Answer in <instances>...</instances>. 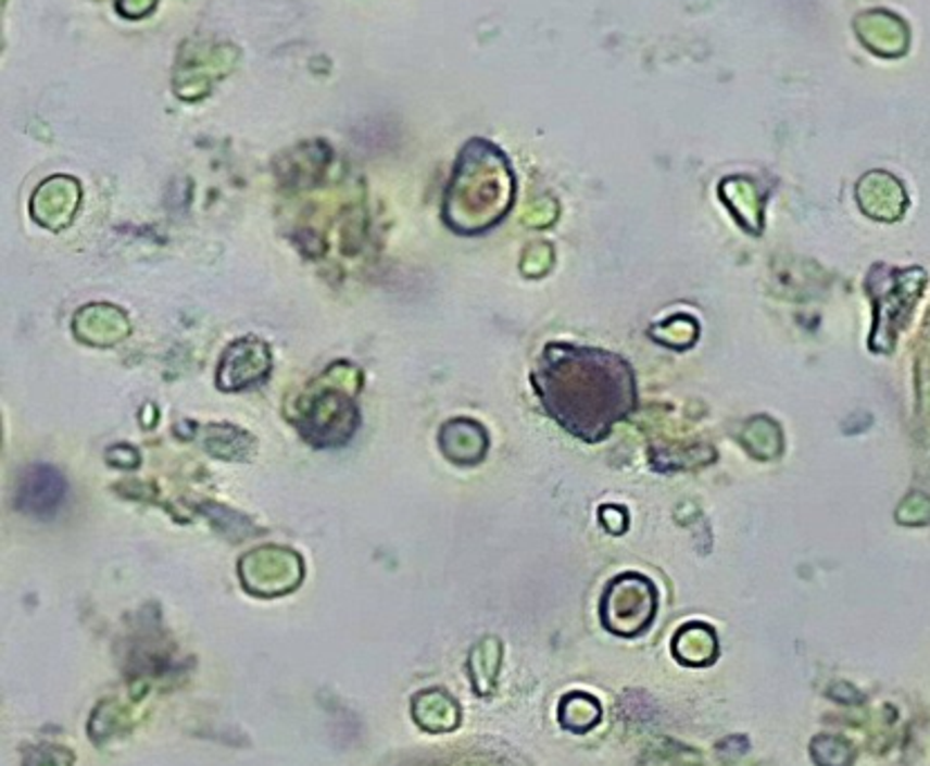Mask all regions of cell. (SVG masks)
<instances>
[{
    "label": "cell",
    "mask_w": 930,
    "mask_h": 766,
    "mask_svg": "<svg viewBox=\"0 0 930 766\" xmlns=\"http://www.w3.org/2000/svg\"><path fill=\"white\" fill-rule=\"evenodd\" d=\"M545 411L579 440L596 442L634 409V375L605 350L548 346L533 375Z\"/></svg>",
    "instance_id": "cell-1"
},
{
    "label": "cell",
    "mask_w": 930,
    "mask_h": 766,
    "mask_svg": "<svg viewBox=\"0 0 930 766\" xmlns=\"http://www.w3.org/2000/svg\"><path fill=\"white\" fill-rule=\"evenodd\" d=\"M657 612V592L653 582L637 574H624L615 578L605 590L601 603V616L605 628L621 635L634 637L646 630Z\"/></svg>",
    "instance_id": "cell-2"
},
{
    "label": "cell",
    "mask_w": 930,
    "mask_h": 766,
    "mask_svg": "<svg viewBox=\"0 0 930 766\" xmlns=\"http://www.w3.org/2000/svg\"><path fill=\"white\" fill-rule=\"evenodd\" d=\"M360 424L350 397L339 390H324L314 394L303 411V432L318 447L343 444Z\"/></svg>",
    "instance_id": "cell-3"
},
{
    "label": "cell",
    "mask_w": 930,
    "mask_h": 766,
    "mask_svg": "<svg viewBox=\"0 0 930 766\" xmlns=\"http://www.w3.org/2000/svg\"><path fill=\"white\" fill-rule=\"evenodd\" d=\"M63 498H65V480L61 473L52 466L37 464L27 468V473L23 476L16 502L25 514L48 518L56 514Z\"/></svg>",
    "instance_id": "cell-4"
},
{
    "label": "cell",
    "mask_w": 930,
    "mask_h": 766,
    "mask_svg": "<svg viewBox=\"0 0 930 766\" xmlns=\"http://www.w3.org/2000/svg\"><path fill=\"white\" fill-rule=\"evenodd\" d=\"M267 348L254 339L238 341L234 348H229L223 363H221V377H218L221 386L223 388H244V386H252V384L261 381L263 375L256 373L254 368H247V361L256 359Z\"/></svg>",
    "instance_id": "cell-5"
},
{
    "label": "cell",
    "mask_w": 930,
    "mask_h": 766,
    "mask_svg": "<svg viewBox=\"0 0 930 766\" xmlns=\"http://www.w3.org/2000/svg\"><path fill=\"white\" fill-rule=\"evenodd\" d=\"M673 652L677 660L687 666H706L715 660V654H718V641H715L711 628L702 624H691L677 632Z\"/></svg>",
    "instance_id": "cell-6"
},
{
    "label": "cell",
    "mask_w": 930,
    "mask_h": 766,
    "mask_svg": "<svg viewBox=\"0 0 930 766\" xmlns=\"http://www.w3.org/2000/svg\"><path fill=\"white\" fill-rule=\"evenodd\" d=\"M558 719L571 733H586L601 719V704L588 692H569L558 704Z\"/></svg>",
    "instance_id": "cell-7"
},
{
    "label": "cell",
    "mask_w": 930,
    "mask_h": 766,
    "mask_svg": "<svg viewBox=\"0 0 930 766\" xmlns=\"http://www.w3.org/2000/svg\"><path fill=\"white\" fill-rule=\"evenodd\" d=\"M812 757L818 766H852L854 749L843 738L820 736L812 742Z\"/></svg>",
    "instance_id": "cell-8"
},
{
    "label": "cell",
    "mask_w": 930,
    "mask_h": 766,
    "mask_svg": "<svg viewBox=\"0 0 930 766\" xmlns=\"http://www.w3.org/2000/svg\"><path fill=\"white\" fill-rule=\"evenodd\" d=\"M419 702H424L426 708H431V713H436L431 717V721L424 726V728H428V731H449V728H453L457 724L460 711H457L455 702L449 695H444V692H440V690L424 692V695H419Z\"/></svg>",
    "instance_id": "cell-9"
}]
</instances>
